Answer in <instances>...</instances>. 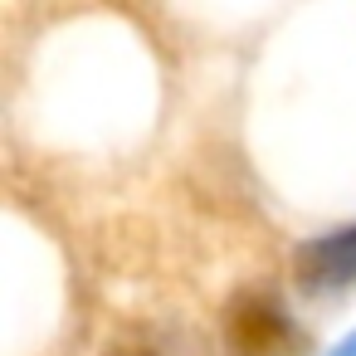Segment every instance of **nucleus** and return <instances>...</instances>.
Masks as SVG:
<instances>
[{
  "label": "nucleus",
  "instance_id": "1",
  "mask_svg": "<svg viewBox=\"0 0 356 356\" xmlns=\"http://www.w3.org/2000/svg\"><path fill=\"white\" fill-rule=\"evenodd\" d=\"M225 341H229V356H293L302 346V332L278 298L244 293L225 312Z\"/></svg>",
  "mask_w": 356,
  "mask_h": 356
},
{
  "label": "nucleus",
  "instance_id": "2",
  "mask_svg": "<svg viewBox=\"0 0 356 356\" xmlns=\"http://www.w3.org/2000/svg\"><path fill=\"white\" fill-rule=\"evenodd\" d=\"M293 273L307 293H341L356 283V225L327 229L317 239H307L293 259Z\"/></svg>",
  "mask_w": 356,
  "mask_h": 356
},
{
  "label": "nucleus",
  "instance_id": "3",
  "mask_svg": "<svg viewBox=\"0 0 356 356\" xmlns=\"http://www.w3.org/2000/svg\"><path fill=\"white\" fill-rule=\"evenodd\" d=\"M108 356H166V346L156 337H127V341H113Z\"/></svg>",
  "mask_w": 356,
  "mask_h": 356
},
{
  "label": "nucleus",
  "instance_id": "4",
  "mask_svg": "<svg viewBox=\"0 0 356 356\" xmlns=\"http://www.w3.org/2000/svg\"><path fill=\"white\" fill-rule=\"evenodd\" d=\"M327 356H356V327H351V332H346V337H341V341H337Z\"/></svg>",
  "mask_w": 356,
  "mask_h": 356
}]
</instances>
